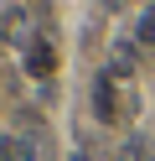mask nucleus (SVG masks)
<instances>
[{
  "mask_svg": "<svg viewBox=\"0 0 155 161\" xmlns=\"http://www.w3.org/2000/svg\"><path fill=\"white\" fill-rule=\"evenodd\" d=\"M114 73H134V52H129V42L114 47Z\"/></svg>",
  "mask_w": 155,
  "mask_h": 161,
  "instance_id": "4",
  "label": "nucleus"
},
{
  "mask_svg": "<svg viewBox=\"0 0 155 161\" xmlns=\"http://www.w3.org/2000/svg\"><path fill=\"white\" fill-rule=\"evenodd\" d=\"M93 109H98V119L119 114V109H114V78H98V83H93Z\"/></svg>",
  "mask_w": 155,
  "mask_h": 161,
  "instance_id": "2",
  "label": "nucleus"
},
{
  "mask_svg": "<svg viewBox=\"0 0 155 161\" xmlns=\"http://www.w3.org/2000/svg\"><path fill=\"white\" fill-rule=\"evenodd\" d=\"M52 68H57V47H52L47 36H36L31 52H26V73H31V78H47Z\"/></svg>",
  "mask_w": 155,
  "mask_h": 161,
  "instance_id": "1",
  "label": "nucleus"
},
{
  "mask_svg": "<svg viewBox=\"0 0 155 161\" xmlns=\"http://www.w3.org/2000/svg\"><path fill=\"white\" fill-rule=\"evenodd\" d=\"M119 161H155V156H150V151H145V146H140V140H129V146H124V151H119Z\"/></svg>",
  "mask_w": 155,
  "mask_h": 161,
  "instance_id": "5",
  "label": "nucleus"
},
{
  "mask_svg": "<svg viewBox=\"0 0 155 161\" xmlns=\"http://www.w3.org/2000/svg\"><path fill=\"white\" fill-rule=\"evenodd\" d=\"M103 5H119V0H103Z\"/></svg>",
  "mask_w": 155,
  "mask_h": 161,
  "instance_id": "7",
  "label": "nucleus"
},
{
  "mask_svg": "<svg viewBox=\"0 0 155 161\" xmlns=\"http://www.w3.org/2000/svg\"><path fill=\"white\" fill-rule=\"evenodd\" d=\"M67 161H88V156H83V151H72V156H67Z\"/></svg>",
  "mask_w": 155,
  "mask_h": 161,
  "instance_id": "6",
  "label": "nucleus"
},
{
  "mask_svg": "<svg viewBox=\"0 0 155 161\" xmlns=\"http://www.w3.org/2000/svg\"><path fill=\"white\" fill-rule=\"evenodd\" d=\"M134 42H140V47H155V11H145V16H140V26H134Z\"/></svg>",
  "mask_w": 155,
  "mask_h": 161,
  "instance_id": "3",
  "label": "nucleus"
}]
</instances>
